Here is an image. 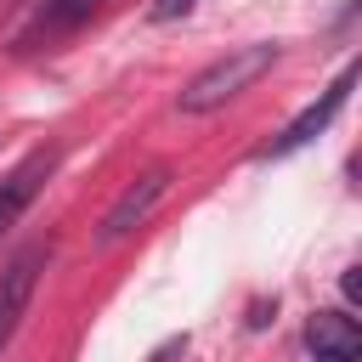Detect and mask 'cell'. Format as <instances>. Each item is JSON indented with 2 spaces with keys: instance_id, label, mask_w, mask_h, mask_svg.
<instances>
[{
  "instance_id": "obj_1",
  "label": "cell",
  "mask_w": 362,
  "mask_h": 362,
  "mask_svg": "<svg viewBox=\"0 0 362 362\" xmlns=\"http://www.w3.org/2000/svg\"><path fill=\"white\" fill-rule=\"evenodd\" d=\"M272 62H277V45H232L226 57H215L209 68H198V74L181 85L175 107H181V113H215V107H226L238 90H249L260 74H272Z\"/></svg>"
},
{
  "instance_id": "obj_2",
  "label": "cell",
  "mask_w": 362,
  "mask_h": 362,
  "mask_svg": "<svg viewBox=\"0 0 362 362\" xmlns=\"http://www.w3.org/2000/svg\"><path fill=\"white\" fill-rule=\"evenodd\" d=\"M170 192V164H147L113 204H107V215H102V243H119L124 232H136L147 215H153V204Z\"/></svg>"
},
{
  "instance_id": "obj_3",
  "label": "cell",
  "mask_w": 362,
  "mask_h": 362,
  "mask_svg": "<svg viewBox=\"0 0 362 362\" xmlns=\"http://www.w3.org/2000/svg\"><path fill=\"white\" fill-rule=\"evenodd\" d=\"M45 260H51L45 243H28L17 260H6V272H0V351L11 345V334H17V322H23L28 300H34V283H40Z\"/></svg>"
},
{
  "instance_id": "obj_4",
  "label": "cell",
  "mask_w": 362,
  "mask_h": 362,
  "mask_svg": "<svg viewBox=\"0 0 362 362\" xmlns=\"http://www.w3.org/2000/svg\"><path fill=\"white\" fill-rule=\"evenodd\" d=\"M51 170H57V147H34V153H23L6 175H0V232L6 226H17V215L40 198V187L51 181Z\"/></svg>"
},
{
  "instance_id": "obj_5",
  "label": "cell",
  "mask_w": 362,
  "mask_h": 362,
  "mask_svg": "<svg viewBox=\"0 0 362 362\" xmlns=\"http://www.w3.org/2000/svg\"><path fill=\"white\" fill-rule=\"evenodd\" d=\"M351 85H356V68H345V74H339V79H334V85H328V90H322V96H317V102H311V107H305V113H300V119H294V124H288V130H283L272 147H266V158H283V153H294V147L317 141V136L334 124V113L345 107Z\"/></svg>"
},
{
  "instance_id": "obj_6",
  "label": "cell",
  "mask_w": 362,
  "mask_h": 362,
  "mask_svg": "<svg viewBox=\"0 0 362 362\" xmlns=\"http://www.w3.org/2000/svg\"><path fill=\"white\" fill-rule=\"evenodd\" d=\"M305 345H311L317 362H356L362 356V328L345 311H317L305 322Z\"/></svg>"
},
{
  "instance_id": "obj_7",
  "label": "cell",
  "mask_w": 362,
  "mask_h": 362,
  "mask_svg": "<svg viewBox=\"0 0 362 362\" xmlns=\"http://www.w3.org/2000/svg\"><path fill=\"white\" fill-rule=\"evenodd\" d=\"M102 11V0H45V11H40V34L51 40V34H74L79 23H90Z\"/></svg>"
},
{
  "instance_id": "obj_8",
  "label": "cell",
  "mask_w": 362,
  "mask_h": 362,
  "mask_svg": "<svg viewBox=\"0 0 362 362\" xmlns=\"http://www.w3.org/2000/svg\"><path fill=\"white\" fill-rule=\"evenodd\" d=\"M192 6H198V0H153V17H158V23H170V17H187Z\"/></svg>"
},
{
  "instance_id": "obj_9",
  "label": "cell",
  "mask_w": 362,
  "mask_h": 362,
  "mask_svg": "<svg viewBox=\"0 0 362 362\" xmlns=\"http://www.w3.org/2000/svg\"><path fill=\"white\" fill-rule=\"evenodd\" d=\"M153 362H170V356H153Z\"/></svg>"
}]
</instances>
